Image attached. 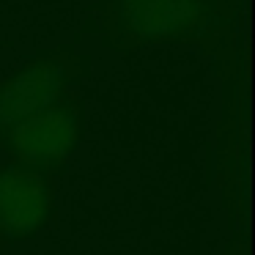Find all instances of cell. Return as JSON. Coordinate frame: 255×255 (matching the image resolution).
<instances>
[{"label":"cell","instance_id":"cell-1","mask_svg":"<svg viewBox=\"0 0 255 255\" xmlns=\"http://www.w3.org/2000/svg\"><path fill=\"white\" fill-rule=\"evenodd\" d=\"M116 17L140 41L203 39L225 25L217 0H116Z\"/></svg>","mask_w":255,"mask_h":255},{"label":"cell","instance_id":"cell-2","mask_svg":"<svg viewBox=\"0 0 255 255\" xmlns=\"http://www.w3.org/2000/svg\"><path fill=\"white\" fill-rule=\"evenodd\" d=\"M74 137H77V110L72 99L63 96L0 134L6 148L14 151V156H19L30 167H47L61 162L74 145Z\"/></svg>","mask_w":255,"mask_h":255},{"label":"cell","instance_id":"cell-3","mask_svg":"<svg viewBox=\"0 0 255 255\" xmlns=\"http://www.w3.org/2000/svg\"><path fill=\"white\" fill-rule=\"evenodd\" d=\"M63 83H66V63L47 58L25 66L6 85H0V134L52 105Z\"/></svg>","mask_w":255,"mask_h":255},{"label":"cell","instance_id":"cell-4","mask_svg":"<svg viewBox=\"0 0 255 255\" xmlns=\"http://www.w3.org/2000/svg\"><path fill=\"white\" fill-rule=\"evenodd\" d=\"M47 214V184L36 170H0V228L8 236H28Z\"/></svg>","mask_w":255,"mask_h":255}]
</instances>
